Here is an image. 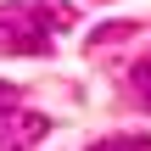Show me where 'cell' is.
<instances>
[{
	"instance_id": "8992f818",
	"label": "cell",
	"mask_w": 151,
	"mask_h": 151,
	"mask_svg": "<svg viewBox=\"0 0 151 151\" xmlns=\"http://www.w3.org/2000/svg\"><path fill=\"white\" fill-rule=\"evenodd\" d=\"M0 151H22V146H17V140H6V146H0Z\"/></svg>"
},
{
	"instance_id": "277c9868",
	"label": "cell",
	"mask_w": 151,
	"mask_h": 151,
	"mask_svg": "<svg viewBox=\"0 0 151 151\" xmlns=\"http://www.w3.org/2000/svg\"><path fill=\"white\" fill-rule=\"evenodd\" d=\"M90 151H134V146H129V134H118V140H101V146H90Z\"/></svg>"
},
{
	"instance_id": "6da1fadb",
	"label": "cell",
	"mask_w": 151,
	"mask_h": 151,
	"mask_svg": "<svg viewBox=\"0 0 151 151\" xmlns=\"http://www.w3.org/2000/svg\"><path fill=\"white\" fill-rule=\"evenodd\" d=\"M56 28H73V6H56V0H6L0 6V50L11 56H45Z\"/></svg>"
},
{
	"instance_id": "7a4b0ae2",
	"label": "cell",
	"mask_w": 151,
	"mask_h": 151,
	"mask_svg": "<svg viewBox=\"0 0 151 151\" xmlns=\"http://www.w3.org/2000/svg\"><path fill=\"white\" fill-rule=\"evenodd\" d=\"M129 78H134V90L151 101V56H146V62H134V73H129Z\"/></svg>"
},
{
	"instance_id": "5b68a950",
	"label": "cell",
	"mask_w": 151,
	"mask_h": 151,
	"mask_svg": "<svg viewBox=\"0 0 151 151\" xmlns=\"http://www.w3.org/2000/svg\"><path fill=\"white\" fill-rule=\"evenodd\" d=\"M129 146H134V151H151V134H129Z\"/></svg>"
},
{
	"instance_id": "3957f363",
	"label": "cell",
	"mask_w": 151,
	"mask_h": 151,
	"mask_svg": "<svg viewBox=\"0 0 151 151\" xmlns=\"http://www.w3.org/2000/svg\"><path fill=\"white\" fill-rule=\"evenodd\" d=\"M11 112H17V90H11V84H0V118H11Z\"/></svg>"
}]
</instances>
